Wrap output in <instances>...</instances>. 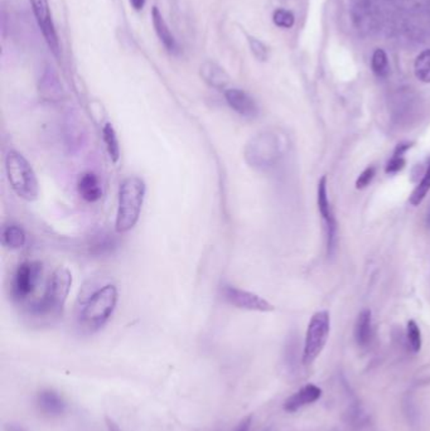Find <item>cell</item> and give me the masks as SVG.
Segmentation results:
<instances>
[{"mask_svg": "<svg viewBox=\"0 0 430 431\" xmlns=\"http://www.w3.org/2000/svg\"><path fill=\"white\" fill-rule=\"evenodd\" d=\"M72 288V274L66 268H57L50 275L45 293L37 302L31 305L29 312L37 318L50 320L60 317L65 304L68 302V294Z\"/></svg>", "mask_w": 430, "mask_h": 431, "instance_id": "cell-1", "label": "cell"}, {"mask_svg": "<svg viewBox=\"0 0 430 431\" xmlns=\"http://www.w3.org/2000/svg\"><path fill=\"white\" fill-rule=\"evenodd\" d=\"M146 193L144 180L136 175H130L122 182L119 188L115 221V229L119 234H125L133 230L135 224H138Z\"/></svg>", "mask_w": 430, "mask_h": 431, "instance_id": "cell-2", "label": "cell"}, {"mask_svg": "<svg viewBox=\"0 0 430 431\" xmlns=\"http://www.w3.org/2000/svg\"><path fill=\"white\" fill-rule=\"evenodd\" d=\"M117 286L112 284H107L95 291L80 313V325L91 333L99 331L112 318L117 308Z\"/></svg>", "mask_w": 430, "mask_h": 431, "instance_id": "cell-3", "label": "cell"}, {"mask_svg": "<svg viewBox=\"0 0 430 431\" xmlns=\"http://www.w3.org/2000/svg\"><path fill=\"white\" fill-rule=\"evenodd\" d=\"M6 170L11 190L23 201L34 202L39 196L38 178L31 163L19 151L6 154Z\"/></svg>", "mask_w": 430, "mask_h": 431, "instance_id": "cell-4", "label": "cell"}, {"mask_svg": "<svg viewBox=\"0 0 430 431\" xmlns=\"http://www.w3.org/2000/svg\"><path fill=\"white\" fill-rule=\"evenodd\" d=\"M330 332V317L327 310H321L313 314L308 324L306 341L303 348V364H311L318 359L319 354L326 347Z\"/></svg>", "mask_w": 430, "mask_h": 431, "instance_id": "cell-5", "label": "cell"}, {"mask_svg": "<svg viewBox=\"0 0 430 431\" xmlns=\"http://www.w3.org/2000/svg\"><path fill=\"white\" fill-rule=\"evenodd\" d=\"M245 160L254 168H268L279 157V139L273 131L255 135L246 144Z\"/></svg>", "mask_w": 430, "mask_h": 431, "instance_id": "cell-6", "label": "cell"}, {"mask_svg": "<svg viewBox=\"0 0 430 431\" xmlns=\"http://www.w3.org/2000/svg\"><path fill=\"white\" fill-rule=\"evenodd\" d=\"M42 273L43 266L39 261H24L21 263L11 279V297L19 302L27 300L37 289Z\"/></svg>", "mask_w": 430, "mask_h": 431, "instance_id": "cell-7", "label": "cell"}, {"mask_svg": "<svg viewBox=\"0 0 430 431\" xmlns=\"http://www.w3.org/2000/svg\"><path fill=\"white\" fill-rule=\"evenodd\" d=\"M225 302L231 307L250 312H273L274 305L264 298L259 297L255 293L244 290L232 285H225L221 290Z\"/></svg>", "mask_w": 430, "mask_h": 431, "instance_id": "cell-8", "label": "cell"}, {"mask_svg": "<svg viewBox=\"0 0 430 431\" xmlns=\"http://www.w3.org/2000/svg\"><path fill=\"white\" fill-rule=\"evenodd\" d=\"M36 408L47 419H58L68 411V401L55 388H42L36 395Z\"/></svg>", "mask_w": 430, "mask_h": 431, "instance_id": "cell-9", "label": "cell"}, {"mask_svg": "<svg viewBox=\"0 0 430 431\" xmlns=\"http://www.w3.org/2000/svg\"><path fill=\"white\" fill-rule=\"evenodd\" d=\"M317 202H318V209L322 219H323L326 234H327V251L328 253L333 252L335 242V216L330 208L328 191H327V177L323 175L318 182V190H317Z\"/></svg>", "mask_w": 430, "mask_h": 431, "instance_id": "cell-10", "label": "cell"}, {"mask_svg": "<svg viewBox=\"0 0 430 431\" xmlns=\"http://www.w3.org/2000/svg\"><path fill=\"white\" fill-rule=\"evenodd\" d=\"M31 6L33 9L34 17L37 19L39 28L45 36V42L52 52L57 55L58 53V38H57L56 29L52 22L50 17V6L47 0H29Z\"/></svg>", "mask_w": 430, "mask_h": 431, "instance_id": "cell-11", "label": "cell"}, {"mask_svg": "<svg viewBox=\"0 0 430 431\" xmlns=\"http://www.w3.org/2000/svg\"><path fill=\"white\" fill-rule=\"evenodd\" d=\"M225 99L229 107L244 118H255L259 114V107L252 96L239 89L225 91Z\"/></svg>", "mask_w": 430, "mask_h": 431, "instance_id": "cell-12", "label": "cell"}, {"mask_svg": "<svg viewBox=\"0 0 430 431\" xmlns=\"http://www.w3.org/2000/svg\"><path fill=\"white\" fill-rule=\"evenodd\" d=\"M322 396V390L318 386L309 383L294 392L291 396L285 400L283 403V409L289 414L296 413L298 410L303 409L304 406L312 405L313 403L318 401Z\"/></svg>", "mask_w": 430, "mask_h": 431, "instance_id": "cell-13", "label": "cell"}, {"mask_svg": "<svg viewBox=\"0 0 430 431\" xmlns=\"http://www.w3.org/2000/svg\"><path fill=\"white\" fill-rule=\"evenodd\" d=\"M77 190L80 196L82 197V200L89 203L100 201L102 193H104L99 177L92 172H86L80 177Z\"/></svg>", "mask_w": 430, "mask_h": 431, "instance_id": "cell-14", "label": "cell"}, {"mask_svg": "<svg viewBox=\"0 0 430 431\" xmlns=\"http://www.w3.org/2000/svg\"><path fill=\"white\" fill-rule=\"evenodd\" d=\"M372 338V317L371 310L365 309L358 314L356 324H355V339L360 347L369 346Z\"/></svg>", "mask_w": 430, "mask_h": 431, "instance_id": "cell-15", "label": "cell"}, {"mask_svg": "<svg viewBox=\"0 0 430 431\" xmlns=\"http://www.w3.org/2000/svg\"><path fill=\"white\" fill-rule=\"evenodd\" d=\"M201 76L207 84L213 86V87H216V89H225L230 82L227 73L213 62H206V63L202 65Z\"/></svg>", "mask_w": 430, "mask_h": 431, "instance_id": "cell-16", "label": "cell"}, {"mask_svg": "<svg viewBox=\"0 0 430 431\" xmlns=\"http://www.w3.org/2000/svg\"><path fill=\"white\" fill-rule=\"evenodd\" d=\"M151 18H153V24H154L156 34H158V37H159V40L164 45V47L169 52H177V50H178L177 42L174 40L173 34L171 33V31L168 28L167 23L164 21V18L162 17L161 11H158V8L153 9Z\"/></svg>", "mask_w": 430, "mask_h": 431, "instance_id": "cell-17", "label": "cell"}, {"mask_svg": "<svg viewBox=\"0 0 430 431\" xmlns=\"http://www.w3.org/2000/svg\"><path fill=\"white\" fill-rule=\"evenodd\" d=\"M27 235L19 224H8L1 232V244L3 246L11 250H19L26 245Z\"/></svg>", "mask_w": 430, "mask_h": 431, "instance_id": "cell-18", "label": "cell"}, {"mask_svg": "<svg viewBox=\"0 0 430 431\" xmlns=\"http://www.w3.org/2000/svg\"><path fill=\"white\" fill-rule=\"evenodd\" d=\"M102 141L107 146V154L112 159V162L117 164L120 159L122 151H120V143H119L117 131L110 123L105 124L102 126Z\"/></svg>", "mask_w": 430, "mask_h": 431, "instance_id": "cell-19", "label": "cell"}, {"mask_svg": "<svg viewBox=\"0 0 430 431\" xmlns=\"http://www.w3.org/2000/svg\"><path fill=\"white\" fill-rule=\"evenodd\" d=\"M430 191V159L429 162H428V167L425 169L424 177H423V180L420 182L419 185L415 187V190H414L413 193H412V196L409 198V203L414 206V207H416V206H419L421 202L424 201L425 197L428 195V192Z\"/></svg>", "mask_w": 430, "mask_h": 431, "instance_id": "cell-20", "label": "cell"}, {"mask_svg": "<svg viewBox=\"0 0 430 431\" xmlns=\"http://www.w3.org/2000/svg\"><path fill=\"white\" fill-rule=\"evenodd\" d=\"M415 76L425 84H430V50L421 52L414 63Z\"/></svg>", "mask_w": 430, "mask_h": 431, "instance_id": "cell-21", "label": "cell"}, {"mask_svg": "<svg viewBox=\"0 0 430 431\" xmlns=\"http://www.w3.org/2000/svg\"><path fill=\"white\" fill-rule=\"evenodd\" d=\"M371 67H372V71L377 77H386L389 75L390 66H389V60L386 56L385 50H375L372 62H371Z\"/></svg>", "mask_w": 430, "mask_h": 431, "instance_id": "cell-22", "label": "cell"}, {"mask_svg": "<svg viewBox=\"0 0 430 431\" xmlns=\"http://www.w3.org/2000/svg\"><path fill=\"white\" fill-rule=\"evenodd\" d=\"M42 91L45 92V96H47L50 100H56V99H60V96H62V87L58 84L55 73L52 71L45 72V79H43V90Z\"/></svg>", "mask_w": 430, "mask_h": 431, "instance_id": "cell-23", "label": "cell"}, {"mask_svg": "<svg viewBox=\"0 0 430 431\" xmlns=\"http://www.w3.org/2000/svg\"><path fill=\"white\" fill-rule=\"evenodd\" d=\"M407 338H408L409 346L414 353L420 352L421 349V332L419 325L416 324L415 320H409L407 325Z\"/></svg>", "mask_w": 430, "mask_h": 431, "instance_id": "cell-24", "label": "cell"}, {"mask_svg": "<svg viewBox=\"0 0 430 431\" xmlns=\"http://www.w3.org/2000/svg\"><path fill=\"white\" fill-rule=\"evenodd\" d=\"M273 21L280 28H291L294 24V16L291 11L278 9L274 11Z\"/></svg>", "mask_w": 430, "mask_h": 431, "instance_id": "cell-25", "label": "cell"}, {"mask_svg": "<svg viewBox=\"0 0 430 431\" xmlns=\"http://www.w3.org/2000/svg\"><path fill=\"white\" fill-rule=\"evenodd\" d=\"M115 246V240L112 239L110 235H101L100 237L96 239L94 245H92V250L97 255H102V253H107V252L112 251V249Z\"/></svg>", "mask_w": 430, "mask_h": 431, "instance_id": "cell-26", "label": "cell"}, {"mask_svg": "<svg viewBox=\"0 0 430 431\" xmlns=\"http://www.w3.org/2000/svg\"><path fill=\"white\" fill-rule=\"evenodd\" d=\"M375 174H376V168L375 167H367V168L365 169L362 173L358 175V180H356V188L358 190L366 188L374 180Z\"/></svg>", "mask_w": 430, "mask_h": 431, "instance_id": "cell-27", "label": "cell"}, {"mask_svg": "<svg viewBox=\"0 0 430 431\" xmlns=\"http://www.w3.org/2000/svg\"><path fill=\"white\" fill-rule=\"evenodd\" d=\"M249 42H250L252 53L255 55L257 60L267 61V58H268V50H267V47L260 40H257V38H250Z\"/></svg>", "mask_w": 430, "mask_h": 431, "instance_id": "cell-28", "label": "cell"}, {"mask_svg": "<svg viewBox=\"0 0 430 431\" xmlns=\"http://www.w3.org/2000/svg\"><path fill=\"white\" fill-rule=\"evenodd\" d=\"M405 159L404 157H394L391 158L390 160L387 162L385 167L386 174H397L399 172H402L404 167H405Z\"/></svg>", "mask_w": 430, "mask_h": 431, "instance_id": "cell-29", "label": "cell"}, {"mask_svg": "<svg viewBox=\"0 0 430 431\" xmlns=\"http://www.w3.org/2000/svg\"><path fill=\"white\" fill-rule=\"evenodd\" d=\"M414 146L413 141H405L397 144L395 151H394V157H404V154Z\"/></svg>", "mask_w": 430, "mask_h": 431, "instance_id": "cell-30", "label": "cell"}, {"mask_svg": "<svg viewBox=\"0 0 430 431\" xmlns=\"http://www.w3.org/2000/svg\"><path fill=\"white\" fill-rule=\"evenodd\" d=\"M252 416H247L244 420L241 421L240 424L237 425V427L235 429V431H250L252 427Z\"/></svg>", "mask_w": 430, "mask_h": 431, "instance_id": "cell-31", "label": "cell"}, {"mask_svg": "<svg viewBox=\"0 0 430 431\" xmlns=\"http://www.w3.org/2000/svg\"><path fill=\"white\" fill-rule=\"evenodd\" d=\"M105 422H107V427L109 431H123L122 430V427L117 425V422L112 420V418H109V416L105 418Z\"/></svg>", "mask_w": 430, "mask_h": 431, "instance_id": "cell-32", "label": "cell"}, {"mask_svg": "<svg viewBox=\"0 0 430 431\" xmlns=\"http://www.w3.org/2000/svg\"><path fill=\"white\" fill-rule=\"evenodd\" d=\"M4 429H6V431H27L23 426L14 424V422H8V424H6V426H4Z\"/></svg>", "mask_w": 430, "mask_h": 431, "instance_id": "cell-33", "label": "cell"}, {"mask_svg": "<svg viewBox=\"0 0 430 431\" xmlns=\"http://www.w3.org/2000/svg\"><path fill=\"white\" fill-rule=\"evenodd\" d=\"M130 3H131V6L136 11H140V9H143L144 8V4H146V0H130Z\"/></svg>", "mask_w": 430, "mask_h": 431, "instance_id": "cell-34", "label": "cell"}]
</instances>
